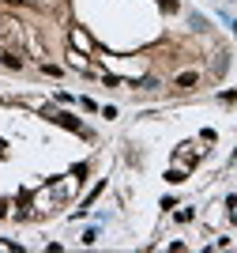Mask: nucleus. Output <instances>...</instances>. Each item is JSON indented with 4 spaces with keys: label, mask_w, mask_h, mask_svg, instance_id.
Returning <instances> with one entry per match:
<instances>
[{
    "label": "nucleus",
    "mask_w": 237,
    "mask_h": 253,
    "mask_svg": "<svg viewBox=\"0 0 237 253\" xmlns=\"http://www.w3.org/2000/svg\"><path fill=\"white\" fill-rule=\"evenodd\" d=\"M49 121H57L61 128H72V132H87V128H83V121H79L75 114H68V110H57V114H49Z\"/></svg>",
    "instance_id": "obj_1"
},
{
    "label": "nucleus",
    "mask_w": 237,
    "mask_h": 253,
    "mask_svg": "<svg viewBox=\"0 0 237 253\" xmlns=\"http://www.w3.org/2000/svg\"><path fill=\"white\" fill-rule=\"evenodd\" d=\"M196 87H200V72L196 68H192V72H181L173 80V91H196Z\"/></svg>",
    "instance_id": "obj_2"
},
{
    "label": "nucleus",
    "mask_w": 237,
    "mask_h": 253,
    "mask_svg": "<svg viewBox=\"0 0 237 253\" xmlns=\"http://www.w3.org/2000/svg\"><path fill=\"white\" fill-rule=\"evenodd\" d=\"M23 64H27V61H23L19 53H11V49L0 53V68H8V72H23Z\"/></svg>",
    "instance_id": "obj_3"
},
{
    "label": "nucleus",
    "mask_w": 237,
    "mask_h": 253,
    "mask_svg": "<svg viewBox=\"0 0 237 253\" xmlns=\"http://www.w3.org/2000/svg\"><path fill=\"white\" fill-rule=\"evenodd\" d=\"M226 68H230V53H218L215 57V76H222Z\"/></svg>",
    "instance_id": "obj_4"
},
{
    "label": "nucleus",
    "mask_w": 237,
    "mask_h": 253,
    "mask_svg": "<svg viewBox=\"0 0 237 253\" xmlns=\"http://www.w3.org/2000/svg\"><path fill=\"white\" fill-rule=\"evenodd\" d=\"M158 4H162L166 15H177V11H181V0H158Z\"/></svg>",
    "instance_id": "obj_5"
},
{
    "label": "nucleus",
    "mask_w": 237,
    "mask_h": 253,
    "mask_svg": "<svg viewBox=\"0 0 237 253\" xmlns=\"http://www.w3.org/2000/svg\"><path fill=\"white\" fill-rule=\"evenodd\" d=\"M188 23H192V31H207V19L200 15V11H192V15H188Z\"/></svg>",
    "instance_id": "obj_6"
},
{
    "label": "nucleus",
    "mask_w": 237,
    "mask_h": 253,
    "mask_svg": "<svg viewBox=\"0 0 237 253\" xmlns=\"http://www.w3.org/2000/svg\"><path fill=\"white\" fill-rule=\"evenodd\" d=\"M166 181H169V185H181V181H185V170H169V174H166Z\"/></svg>",
    "instance_id": "obj_7"
},
{
    "label": "nucleus",
    "mask_w": 237,
    "mask_h": 253,
    "mask_svg": "<svg viewBox=\"0 0 237 253\" xmlns=\"http://www.w3.org/2000/svg\"><path fill=\"white\" fill-rule=\"evenodd\" d=\"M218 102H222V106H234V102H237V91H222V95H218Z\"/></svg>",
    "instance_id": "obj_8"
},
{
    "label": "nucleus",
    "mask_w": 237,
    "mask_h": 253,
    "mask_svg": "<svg viewBox=\"0 0 237 253\" xmlns=\"http://www.w3.org/2000/svg\"><path fill=\"white\" fill-rule=\"evenodd\" d=\"M135 87H143V91H155V87H158V80H155V76H147V80H139Z\"/></svg>",
    "instance_id": "obj_9"
},
{
    "label": "nucleus",
    "mask_w": 237,
    "mask_h": 253,
    "mask_svg": "<svg viewBox=\"0 0 237 253\" xmlns=\"http://www.w3.org/2000/svg\"><path fill=\"white\" fill-rule=\"evenodd\" d=\"M234 34H237V23H234Z\"/></svg>",
    "instance_id": "obj_10"
}]
</instances>
